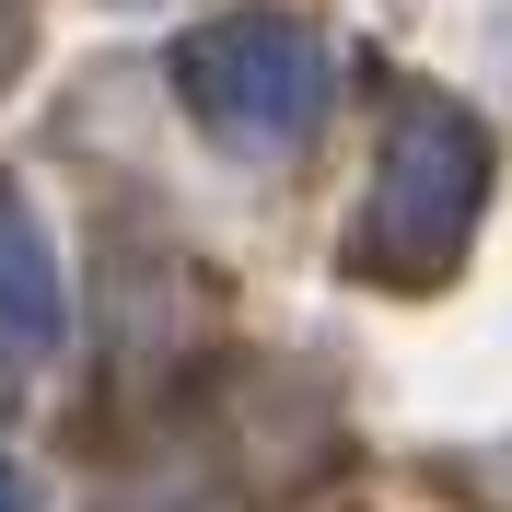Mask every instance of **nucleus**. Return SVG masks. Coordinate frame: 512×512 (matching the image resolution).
<instances>
[{"mask_svg":"<svg viewBox=\"0 0 512 512\" xmlns=\"http://www.w3.org/2000/svg\"><path fill=\"white\" fill-rule=\"evenodd\" d=\"M59 326H70L59 256H47V233H35L24 187L0 175V350H12V361H47V350H59Z\"/></svg>","mask_w":512,"mask_h":512,"instance_id":"obj_3","label":"nucleus"},{"mask_svg":"<svg viewBox=\"0 0 512 512\" xmlns=\"http://www.w3.org/2000/svg\"><path fill=\"white\" fill-rule=\"evenodd\" d=\"M478 187H489L478 117L408 105V117L384 128L373 198H361V222H350V268H373L384 291H431L466 256V233H478Z\"/></svg>","mask_w":512,"mask_h":512,"instance_id":"obj_1","label":"nucleus"},{"mask_svg":"<svg viewBox=\"0 0 512 512\" xmlns=\"http://www.w3.org/2000/svg\"><path fill=\"white\" fill-rule=\"evenodd\" d=\"M0 512H24V478H12V466H0Z\"/></svg>","mask_w":512,"mask_h":512,"instance_id":"obj_4","label":"nucleus"},{"mask_svg":"<svg viewBox=\"0 0 512 512\" xmlns=\"http://www.w3.org/2000/svg\"><path fill=\"white\" fill-rule=\"evenodd\" d=\"M175 94H187V117L210 128L222 152L291 163L315 140V117H326V47L291 24V12H233V24H210V35L175 47Z\"/></svg>","mask_w":512,"mask_h":512,"instance_id":"obj_2","label":"nucleus"}]
</instances>
